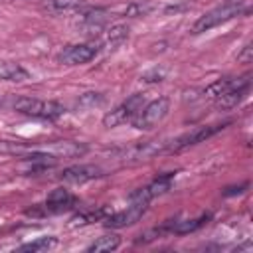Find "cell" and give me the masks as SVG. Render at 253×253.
I'll return each instance as SVG.
<instances>
[{
  "instance_id": "1",
  "label": "cell",
  "mask_w": 253,
  "mask_h": 253,
  "mask_svg": "<svg viewBox=\"0 0 253 253\" xmlns=\"http://www.w3.org/2000/svg\"><path fill=\"white\" fill-rule=\"evenodd\" d=\"M241 2H243V0H227L225 4H221V6H217V8L210 10V12H206V14L200 16V18L196 20V24L192 26V34L208 32V30H211V28H215V26H219V24H223V22L235 18V16H239L241 12H247V10L241 6Z\"/></svg>"
},
{
  "instance_id": "2",
  "label": "cell",
  "mask_w": 253,
  "mask_h": 253,
  "mask_svg": "<svg viewBox=\"0 0 253 253\" xmlns=\"http://www.w3.org/2000/svg\"><path fill=\"white\" fill-rule=\"evenodd\" d=\"M14 111L38 119H57L59 115L65 113L63 105L57 101H42V99H32V97H18L12 101Z\"/></svg>"
},
{
  "instance_id": "3",
  "label": "cell",
  "mask_w": 253,
  "mask_h": 253,
  "mask_svg": "<svg viewBox=\"0 0 253 253\" xmlns=\"http://www.w3.org/2000/svg\"><path fill=\"white\" fill-rule=\"evenodd\" d=\"M170 111V99L168 97H158L150 103H146L132 119V126L138 128V130H148V128H154L158 123L164 121V117L168 115Z\"/></svg>"
},
{
  "instance_id": "4",
  "label": "cell",
  "mask_w": 253,
  "mask_h": 253,
  "mask_svg": "<svg viewBox=\"0 0 253 253\" xmlns=\"http://www.w3.org/2000/svg\"><path fill=\"white\" fill-rule=\"evenodd\" d=\"M142 103H144V95H140V93L128 97L123 105H119L117 109L109 111V113L103 117V126L113 128V126H119V125L126 123L128 119H132V117L142 109Z\"/></svg>"
},
{
  "instance_id": "5",
  "label": "cell",
  "mask_w": 253,
  "mask_h": 253,
  "mask_svg": "<svg viewBox=\"0 0 253 253\" xmlns=\"http://www.w3.org/2000/svg\"><path fill=\"white\" fill-rule=\"evenodd\" d=\"M227 125H229V123H221V125H208V126L194 128V130H190V132H186V134L178 136L176 140H170L168 152H178V150H182V148H188V146H192V144H198V142H202V140H206V138H210V136L217 134V132H219V130H223Z\"/></svg>"
},
{
  "instance_id": "6",
  "label": "cell",
  "mask_w": 253,
  "mask_h": 253,
  "mask_svg": "<svg viewBox=\"0 0 253 253\" xmlns=\"http://www.w3.org/2000/svg\"><path fill=\"white\" fill-rule=\"evenodd\" d=\"M146 206L148 204H138V202H130V206L125 210V211H117V213H109V215H105V219H103V223L107 225V227H126V225H132V223H136L140 217H142V213L146 211Z\"/></svg>"
},
{
  "instance_id": "7",
  "label": "cell",
  "mask_w": 253,
  "mask_h": 253,
  "mask_svg": "<svg viewBox=\"0 0 253 253\" xmlns=\"http://www.w3.org/2000/svg\"><path fill=\"white\" fill-rule=\"evenodd\" d=\"M168 146H170L168 140H148V142H140V144H134V146L126 148V150L123 152V158H125V160H146V158H152V156H156V154L168 152Z\"/></svg>"
},
{
  "instance_id": "8",
  "label": "cell",
  "mask_w": 253,
  "mask_h": 253,
  "mask_svg": "<svg viewBox=\"0 0 253 253\" xmlns=\"http://www.w3.org/2000/svg\"><path fill=\"white\" fill-rule=\"evenodd\" d=\"M97 45H91V43H77V45H67L59 55L57 59L61 63H67V65H79V63H87L91 61L95 55H97Z\"/></svg>"
},
{
  "instance_id": "9",
  "label": "cell",
  "mask_w": 253,
  "mask_h": 253,
  "mask_svg": "<svg viewBox=\"0 0 253 253\" xmlns=\"http://www.w3.org/2000/svg\"><path fill=\"white\" fill-rule=\"evenodd\" d=\"M103 176V170L95 164H79V166H69L65 168L59 178L67 184H83V182H89V180H95Z\"/></svg>"
},
{
  "instance_id": "10",
  "label": "cell",
  "mask_w": 253,
  "mask_h": 253,
  "mask_svg": "<svg viewBox=\"0 0 253 253\" xmlns=\"http://www.w3.org/2000/svg\"><path fill=\"white\" fill-rule=\"evenodd\" d=\"M243 83H251V79H249V75H243V77H239V79H231V77H227V79H217V81H213L211 85H208L204 91H202V99H211V101H215L219 95H223V93H227L229 89H233V87H239V85H243Z\"/></svg>"
},
{
  "instance_id": "11",
  "label": "cell",
  "mask_w": 253,
  "mask_h": 253,
  "mask_svg": "<svg viewBox=\"0 0 253 253\" xmlns=\"http://www.w3.org/2000/svg\"><path fill=\"white\" fill-rule=\"evenodd\" d=\"M75 204V198L65 190V188H55L47 194L45 198V211L47 213H59L63 210H69Z\"/></svg>"
},
{
  "instance_id": "12",
  "label": "cell",
  "mask_w": 253,
  "mask_h": 253,
  "mask_svg": "<svg viewBox=\"0 0 253 253\" xmlns=\"http://www.w3.org/2000/svg\"><path fill=\"white\" fill-rule=\"evenodd\" d=\"M249 89H251V83H243V85H239V87L229 89L227 93H223V95H219V97L215 99V107H217L219 111H229V109L237 107V105L243 101V97L249 93Z\"/></svg>"
},
{
  "instance_id": "13",
  "label": "cell",
  "mask_w": 253,
  "mask_h": 253,
  "mask_svg": "<svg viewBox=\"0 0 253 253\" xmlns=\"http://www.w3.org/2000/svg\"><path fill=\"white\" fill-rule=\"evenodd\" d=\"M85 150H87V146H83V144H77V142H71V140H57V142H51L45 152L53 154L55 158H61V156L63 158H73V156L85 154Z\"/></svg>"
},
{
  "instance_id": "14",
  "label": "cell",
  "mask_w": 253,
  "mask_h": 253,
  "mask_svg": "<svg viewBox=\"0 0 253 253\" xmlns=\"http://www.w3.org/2000/svg\"><path fill=\"white\" fill-rule=\"evenodd\" d=\"M208 219H210L208 213H206V215H200V217H196V219H184V221L170 219V221L164 225V229L170 231V233H176V235H186V233H192V231L200 229Z\"/></svg>"
},
{
  "instance_id": "15",
  "label": "cell",
  "mask_w": 253,
  "mask_h": 253,
  "mask_svg": "<svg viewBox=\"0 0 253 253\" xmlns=\"http://www.w3.org/2000/svg\"><path fill=\"white\" fill-rule=\"evenodd\" d=\"M119 245H121V237L115 235V233H107V235L97 237L87 247V251H91V253H109V251H115Z\"/></svg>"
},
{
  "instance_id": "16",
  "label": "cell",
  "mask_w": 253,
  "mask_h": 253,
  "mask_svg": "<svg viewBox=\"0 0 253 253\" xmlns=\"http://www.w3.org/2000/svg\"><path fill=\"white\" fill-rule=\"evenodd\" d=\"M107 10L105 8H93V10H89V12H85L83 14V24L91 30V32H99L103 26H105V22H107Z\"/></svg>"
},
{
  "instance_id": "17",
  "label": "cell",
  "mask_w": 253,
  "mask_h": 253,
  "mask_svg": "<svg viewBox=\"0 0 253 253\" xmlns=\"http://www.w3.org/2000/svg\"><path fill=\"white\" fill-rule=\"evenodd\" d=\"M30 75H28V71L20 65V63H2L0 65V79H4V81H24V79H28Z\"/></svg>"
},
{
  "instance_id": "18",
  "label": "cell",
  "mask_w": 253,
  "mask_h": 253,
  "mask_svg": "<svg viewBox=\"0 0 253 253\" xmlns=\"http://www.w3.org/2000/svg\"><path fill=\"white\" fill-rule=\"evenodd\" d=\"M172 180H174V172H168V174H164V176H158L154 182H150V184L146 186L150 198H156V196H160V194H166V192L170 190V186H172Z\"/></svg>"
},
{
  "instance_id": "19",
  "label": "cell",
  "mask_w": 253,
  "mask_h": 253,
  "mask_svg": "<svg viewBox=\"0 0 253 253\" xmlns=\"http://www.w3.org/2000/svg\"><path fill=\"white\" fill-rule=\"evenodd\" d=\"M55 245H57V237L47 235V237H38L36 241H30V243L22 245L20 251H32V253H36V251H47V249H51Z\"/></svg>"
},
{
  "instance_id": "20",
  "label": "cell",
  "mask_w": 253,
  "mask_h": 253,
  "mask_svg": "<svg viewBox=\"0 0 253 253\" xmlns=\"http://www.w3.org/2000/svg\"><path fill=\"white\" fill-rule=\"evenodd\" d=\"M103 93H97V91H87L83 95H79L77 99V107L79 109H91V107H97L103 103Z\"/></svg>"
},
{
  "instance_id": "21",
  "label": "cell",
  "mask_w": 253,
  "mask_h": 253,
  "mask_svg": "<svg viewBox=\"0 0 253 253\" xmlns=\"http://www.w3.org/2000/svg\"><path fill=\"white\" fill-rule=\"evenodd\" d=\"M128 36V26L126 24H115L107 30V42L109 43H121Z\"/></svg>"
},
{
  "instance_id": "22",
  "label": "cell",
  "mask_w": 253,
  "mask_h": 253,
  "mask_svg": "<svg viewBox=\"0 0 253 253\" xmlns=\"http://www.w3.org/2000/svg\"><path fill=\"white\" fill-rule=\"evenodd\" d=\"M152 4L150 2H132L125 8V16L128 18H138V16H146L148 12H152Z\"/></svg>"
},
{
  "instance_id": "23",
  "label": "cell",
  "mask_w": 253,
  "mask_h": 253,
  "mask_svg": "<svg viewBox=\"0 0 253 253\" xmlns=\"http://www.w3.org/2000/svg\"><path fill=\"white\" fill-rule=\"evenodd\" d=\"M164 77H166V69L164 67H154V69L142 73V81L144 83H160V81H164Z\"/></svg>"
},
{
  "instance_id": "24",
  "label": "cell",
  "mask_w": 253,
  "mask_h": 253,
  "mask_svg": "<svg viewBox=\"0 0 253 253\" xmlns=\"http://www.w3.org/2000/svg\"><path fill=\"white\" fill-rule=\"evenodd\" d=\"M51 6L55 10H77L85 6V0H51Z\"/></svg>"
},
{
  "instance_id": "25",
  "label": "cell",
  "mask_w": 253,
  "mask_h": 253,
  "mask_svg": "<svg viewBox=\"0 0 253 253\" xmlns=\"http://www.w3.org/2000/svg\"><path fill=\"white\" fill-rule=\"evenodd\" d=\"M237 61L239 63H251L253 61V45L247 43L239 53H237Z\"/></svg>"
},
{
  "instance_id": "26",
  "label": "cell",
  "mask_w": 253,
  "mask_h": 253,
  "mask_svg": "<svg viewBox=\"0 0 253 253\" xmlns=\"http://www.w3.org/2000/svg\"><path fill=\"white\" fill-rule=\"evenodd\" d=\"M245 188H247V184H241V186H233V188H225L223 190V196H235V194H241V192H245Z\"/></svg>"
},
{
  "instance_id": "27",
  "label": "cell",
  "mask_w": 253,
  "mask_h": 253,
  "mask_svg": "<svg viewBox=\"0 0 253 253\" xmlns=\"http://www.w3.org/2000/svg\"><path fill=\"white\" fill-rule=\"evenodd\" d=\"M251 249H253V243L251 241H245V243H241V245L235 247V251H251Z\"/></svg>"
}]
</instances>
